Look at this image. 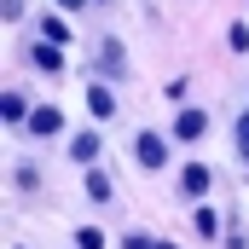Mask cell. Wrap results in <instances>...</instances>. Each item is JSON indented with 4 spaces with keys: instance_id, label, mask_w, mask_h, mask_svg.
I'll use <instances>...</instances> for the list:
<instances>
[{
    "instance_id": "9c48e42d",
    "label": "cell",
    "mask_w": 249,
    "mask_h": 249,
    "mask_svg": "<svg viewBox=\"0 0 249 249\" xmlns=\"http://www.w3.org/2000/svg\"><path fill=\"white\" fill-rule=\"evenodd\" d=\"M41 35H47V41H58V47H64V41H70V23H64V18H47V23H41Z\"/></svg>"
},
{
    "instance_id": "9a60e30c",
    "label": "cell",
    "mask_w": 249,
    "mask_h": 249,
    "mask_svg": "<svg viewBox=\"0 0 249 249\" xmlns=\"http://www.w3.org/2000/svg\"><path fill=\"white\" fill-rule=\"evenodd\" d=\"M122 249H157V244H151V238H145V232H133V238H127Z\"/></svg>"
},
{
    "instance_id": "52a82bcc",
    "label": "cell",
    "mask_w": 249,
    "mask_h": 249,
    "mask_svg": "<svg viewBox=\"0 0 249 249\" xmlns=\"http://www.w3.org/2000/svg\"><path fill=\"white\" fill-rule=\"evenodd\" d=\"M70 157H75V162H93V157H99V133H75V139H70Z\"/></svg>"
},
{
    "instance_id": "7c38bea8",
    "label": "cell",
    "mask_w": 249,
    "mask_h": 249,
    "mask_svg": "<svg viewBox=\"0 0 249 249\" xmlns=\"http://www.w3.org/2000/svg\"><path fill=\"white\" fill-rule=\"evenodd\" d=\"M0 116H6V122H23V99H18V93H6V110H0Z\"/></svg>"
},
{
    "instance_id": "8992f818",
    "label": "cell",
    "mask_w": 249,
    "mask_h": 249,
    "mask_svg": "<svg viewBox=\"0 0 249 249\" xmlns=\"http://www.w3.org/2000/svg\"><path fill=\"white\" fill-rule=\"evenodd\" d=\"M87 110H93V116H116V99H110V87H87Z\"/></svg>"
},
{
    "instance_id": "ba28073f",
    "label": "cell",
    "mask_w": 249,
    "mask_h": 249,
    "mask_svg": "<svg viewBox=\"0 0 249 249\" xmlns=\"http://www.w3.org/2000/svg\"><path fill=\"white\" fill-rule=\"evenodd\" d=\"M99 70H105V75H122L127 64H122V47H116V41H105V53H99Z\"/></svg>"
},
{
    "instance_id": "30bf717a",
    "label": "cell",
    "mask_w": 249,
    "mask_h": 249,
    "mask_svg": "<svg viewBox=\"0 0 249 249\" xmlns=\"http://www.w3.org/2000/svg\"><path fill=\"white\" fill-rule=\"evenodd\" d=\"M197 232H203V238H214V232H220V220H214V209H197Z\"/></svg>"
},
{
    "instance_id": "3957f363",
    "label": "cell",
    "mask_w": 249,
    "mask_h": 249,
    "mask_svg": "<svg viewBox=\"0 0 249 249\" xmlns=\"http://www.w3.org/2000/svg\"><path fill=\"white\" fill-rule=\"evenodd\" d=\"M29 127H35V133L47 139V133H58V127H64V116L53 110V105H35V116H29Z\"/></svg>"
},
{
    "instance_id": "6da1fadb",
    "label": "cell",
    "mask_w": 249,
    "mask_h": 249,
    "mask_svg": "<svg viewBox=\"0 0 249 249\" xmlns=\"http://www.w3.org/2000/svg\"><path fill=\"white\" fill-rule=\"evenodd\" d=\"M133 157H139L145 168H162V162H168V145H162V133H139V145H133Z\"/></svg>"
},
{
    "instance_id": "8fae6325",
    "label": "cell",
    "mask_w": 249,
    "mask_h": 249,
    "mask_svg": "<svg viewBox=\"0 0 249 249\" xmlns=\"http://www.w3.org/2000/svg\"><path fill=\"white\" fill-rule=\"evenodd\" d=\"M87 191H93V197H99V203H105V197H110V180H105V174H99V168H93V174H87Z\"/></svg>"
},
{
    "instance_id": "2e32d148",
    "label": "cell",
    "mask_w": 249,
    "mask_h": 249,
    "mask_svg": "<svg viewBox=\"0 0 249 249\" xmlns=\"http://www.w3.org/2000/svg\"><path fill=\"white\" fill-rule=\"evenodd\" d=\"M58 6H64V12H75V6H81V0H58Z\"/></svg>"
},
{
    "instance_id": "7a4b0ae2",
    "label": "cell",
    "mask_w": 249,
    "mask_h": 249,
    "mask_svg": "<svg viewBox=\"0 0 249 249\" xmlns=\"http://www.w3.org/2000/svg\"><path fill=\"white\" fill-rule=\"evenodd\" d=\"M203 127H209L203 110H180V116H174V133H180V139H203Z\"/></svg>"
},
{
    "instance_id": "277c9868",
    "label": "cell",
    "mask_w": 249,
    "mask_h": 249,
    "mask_svg": "<svg viewBox=\"0 0 249 249\" xmlns=\"http://www.w3.org/2000/svg\"><path fill=\"white\" fill-rule=\"evenodd\" d=\"M180 191H186V197H203V191H209V168H203V162H191L186 174H180Z\"/></svg>"
},
{
    "instance_id": "5bb4252c",
    "label": "cell",
    "mask_w": 249,
    "mask_h": 249,
    "mask_svg": "<svg viewBox=\"0 0 249 249\" xmlns=\"http://www.w3.org/2000/svg\"><path fill=\"white\" fill-rule=\"evenodd\" d=\"M238 151H244V162H249V116H238Z\"/></svg>"
},
{
    "instance_id": "4fadbf2b",
    "label": "cell",
    "mask_w": 249,
    "mask_h": 249,
    "mask_svg": "<svg viewBox=\"0 0 249 249\" xmlns=\"http://www.w3.org/2000/svg\"><path fill=\"white\" fill-rule=\"evenodd\" d=\"M105 238H99V226H81V238H75V249H99Z\"/></svg>"
},
{
    "instance_id": "5b68a950",
    "label": "cell",
    "mask_w": 249,
    "mask_h": 249,
    "mask_svg": "<svg viewBox=\"0 0 249 249\" xmlns=\"http://www.w3.org/2000/svg\"><path fill=\"white\" fill-rule=\"evenodd\" d=\"M29 58L41 64V70H64V53H58V41H41V47H29Z\"/></svg>"
}]
</instances>
